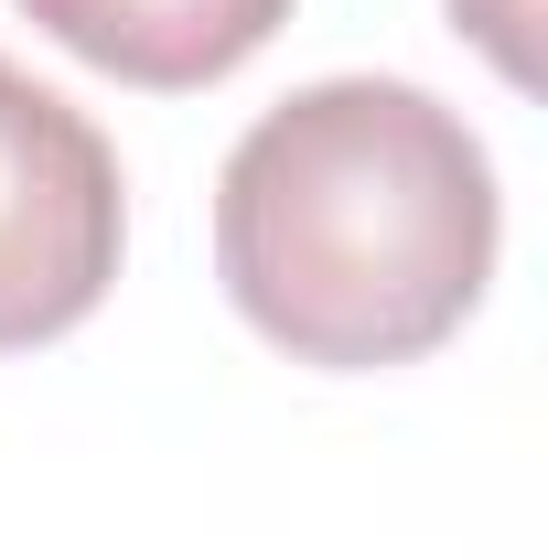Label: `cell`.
Returning a JSON list of instances; mask_svg holds the SVG:
<instances>
[{
  "label": "cell",
  "mask_w": 548,
  "mask_h": 559,
  "mask_svg": "<svg viewBox=\"0 0 548 559\" xmlns=\"http://www.w3.org/2000/svg\"><path fill=\"white\" fill-rule=\"evenodd\" d=\"M495 162L409 75L290 86L215 173V280L290 366H409L495 280Z\"/></svg>",
  "instance_id": "1"
},
{
  "label": "cell",
  "mask_w": 548,
  "mask_h": 559,
  "mask_svg": "<svg viewBox=\"0 0 548 559\" xmlns=\"http://www.w3.org/2000/svg\"><path fill=\"white\" fill-rule=\"evenodd\" d=\"M130 237V183L108 130L0 55V355L75 334Z\"/></svg>",
  "instance_id": "2"
},
{
  "label": "cell",
  "mask_w": 548,
  "mask_h": 559,
  "mask_svg": "<svg viewBox=\"0 0 548 559\" xmlns=\"http://www.w3.org/2000/svg\"><path fill=\"white\" fill-rule=\"evenodd\" d=\"M22 11L65 44L75 66L119 75V86H151V97L237 75L290 22V0H22Z\"/></svg>",
  "instance_id": "3"
},
{
  "label": "cell",
  "mask_w": 548,
  "mask_h": 559,
  "mask_svg": "<svg viewBox=\"0 0 548 559\" xmlns=\"http://www.w3.org/2000/svg\"><path fill=\"white\" fill-rule=\"evenodd\" d=\"M452 11L474 22V44H484L505 75H527V22H538V0H452Z\"/></svg>",
  "instance_id": "4"
}]
</instances>
